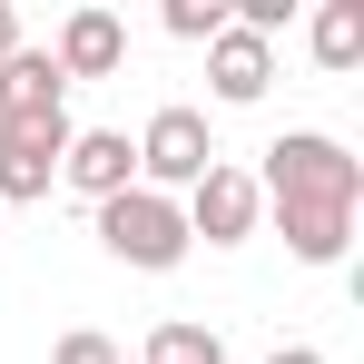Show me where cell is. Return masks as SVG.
I'll use <instances>...</instances> for the list:
<instances>
[{"label":"cell","mask_w":364,"mask_h":364,"mask_svg":"<svg viewBox=\"0 0 364 364\" xmlns=\"http://www.w3.org/2000/svg\"><path fill=\"white\" fill-rule=\"evenodd\" d=\"M256 207H276L296 266H345L355 207H364V158L345 148V138H325V128H286V138H266Z\"/></svg>","instance_id":"cell-1"},{"label":"cell","mask_w":364,"mask_h":364,"mask_svg":"<svg viewBox=\"0 0 364 364\" xmlns=\"http://www.w3.org/2000/svg\"><path fill=\"white\" fill-rule=\"evenodd\" d=\"M99 246H109L119 266H138V276L187 266V217H178V197H158V187H119V197L99 207Z\"/></svg>","instance_id":"cell-2"},{"label":"cell","mask_w":364,"mask_h":364,"mask_svg":"<svg viewBox=\"0 0 364 364\" xmlns=\"http://www.w3.org/2000/svg\"><path fill=\"white\" fill-rule=\"evenodd\" d=\"M138 148V187H158V197H187V187L217 168V138H207V109H187V99H168L158 119L128 138Z\"/></svg>","instance_id":"cell-3"},{"label":"cell","mask_w":364,"mask_h":364,"mask_svg":"<svg viewBox=\"0 0 364 364\" xmlns=\"http://www.w3.org/2000/svg\"><path fill=\"white\" fill-rule=\"evenodd\" d=\"M60 158H69V109L0 119V207H40L60 187Z\"/></svg>","instance_id":"cell-4"},{"label":"cell","mask_w":364,"mask_h":364,"mask_svg":"<svg viewBox=\"0 0 364 364\" xmlns=\"http://www.w3.org/2000/svg\"><path fill=\"white\" fill-rule=\"evenodd\" d=\"M178 217H187V246H197V237H207V246H246V237H256V217H266V207H256V168L217 158V168L178 197Z\"/></svg>","instance_id":"cell-5"},{"label":"cell","mask_w":364,"mask_h":364,"mask_svg":"<svg viewBox=\"0 0 364 364\" xmlns=\"http://www.w3.org/2000/svg\"><path fill=\"white\" fill-rule=\"evenodd\" d=\"M50 60H60L69 89H79V79H119L128 69V20L99 10V0H79V10L60 20V40H50Z\"/></svg>","instance_id":"cell-6"},{"label":"cell","mask_w":364,"mask_h":364,"mask_svg":"<svg viewBox=\"0 0 364 364\" xmlns=\"http://www.w3.org/2000/svg\"><path fill=\"white\" fill-rule=\"evenodd\" d=\"M60 187H79L89 207H109L119 187H138V148H128V128H69Z\"/></svg>","instance_id":"cell-7"},{"label":"cell","mask_w":364,"mask_h":364,"mask_svg":"<svg viewBox=\"0 0 364 364\" xmlns=\"http://www.w3.org/2000/svg\"><path fill=\"white\" fill-rule=\"evenodd\" d=\"M207 89H217L227 109H256V99L276 89V40H256V30L227 20V30L207 40Z\"/></svg>","instance_id":"cell-8"},{"label":"cell","mask_w":364,"mask_h":364,"mask_svg":"<svg viewBox=\"0 0 364 364\" xmlns=\"http://www.w3.org/2000/svg\"><path fill=\"white\" fill-rule=\"evenodd\" d=\"M30 109H69V79H60V60L50 50H10L0 60V119H30Z\"/></svg>","instance_id":"cell-9"},{"label":"cell","mask_w":364,"mask_h":364,"mask_svg":"<svg viewBox=\"0 0 364 364\" xmlns=\"http://www.w3.org/2000/svg\"><path fill=\"white\" fill-rule=\"evenodd\" d=\"M305 50H315V69L345 79V69L364 60V0H325V10L305 20Z\"/></svg>","instance_id":"cell-10"},{"label":"cell","mask_w":364,"mask_h":364,"mask_svg":"<svg viewBox=\"0 0 364 364\" xmlns=\"http://www.w3.org/2000/svg\"><path fill=\"white\" fill-rule=\"evenodd\" d=\"M148 364H227V335H207V325L168 315V325H148Z\"/></svg>","instance_id":"cell-11"},{"label":"cell","mask_w":364,"mask_h":364,"mask_svg":"<svg viewBox=\"0 0 364 364\" xmlns=\"http://www.w3.org/2000/svg\"><path fill=\"white\" fill-rule=\"evenodd\" d=\"M227 30V0H168V40H217Z\"/></svg>","instance_id":"cell-12"},{"label":"cell","mask_w":364,"mask_h":364,"mask_svg":"<svg viewBox=\"0 0 364 364\" xmlns=\"http://www.w3.org/2000/svg\"><path fill=\"white\" fill-rule=\"evenodd\" d=\"M50 364H119V345H109L99 325H69L60 345H50Z\"/></svg>","instance_id":"cell-13"},{"label":"cell","mask_w":364,"mask_h":364,"mask_svg":"<svg viewBox=\"0 0 364 364\" xmlns=\"http://www.w3.org/2000/svg\"><path fill=\"white\" fill-rule=\"evenodd\" d=\"M10 50H20V10L0 0V60H10Z\"/></svg>","instance_id":"cell-14"},{"label":"cell","mask_w":364,"mask_h":364,"mask_svg":"<svg viewBox=\"0 0 364 364\" xmlns=\"http://www.w3.org/2000/svg\"><path fill=\"white\" fill-rule=\"evenodd\" d=\"M266 364H325V355H315V345H276Z\"/></svg>","instance_id":"cell-15"}]
</instances>
